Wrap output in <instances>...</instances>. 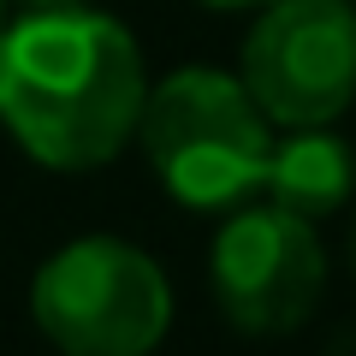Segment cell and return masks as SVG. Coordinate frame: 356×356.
Segmentation results:
<instances>
[{
  "instance_id": "cell-1",
  "label": "cell",
  "mask_w": 356,
  "mask_h": 356,
  "mask_svg": "<svg viewBox=\"0 0 356 356\" xmlns=\"http://www.w3.org/2000/svg\"><path fill=\"white\" fill-rule=\"evenodd\" d=\"M149 107L143 48L119 18L42 6L0 36V125L48 172L119 161Z\"/></svg>"
},
{
  "instance_id": "cell-2",
  "label": "cell",
  "mask_w": 356,
  "mask_h": 356,
  "mask_svg": "<svg viewBox=\"0 0 356 356\" xmlns=\"http://www.w3.org/2000/svg\"><path fill=\"white\" fill-rule=\"evenodd\" d=\"M137 143L178 208H243L273 161V119L243 77L184 65L149 89Z\"/></svg>"
},
{
  "instance_id": "cell-3",
  "label": "cell",
  "mask_w": 356,
  "mask_h": 356,
  "mask_svg": "<svg viewBox=\"0 0 356 356\" xmlns=\"http://www.w3.org/2000/svg\"><path fill=\"white\" fill-rule=\"evenodd\" d=\"M30 321L60 356H149L172 327V285L149 250L89 232L36 267Z\"/></svg>"
},
{
  "instance_id": "cell-4",
  "label": "cell",
  "mask_w": 356,
  "mask_h": 356,
  "mask_svg": "<svg viewBox=\"0 0 356 356\" xmlns=\"http://www.w3.org/2000/svg\"><path fill=\"white\" fill-rule=\"evenodd\" d=\"M243 89L273 131L332 125L356 102V6L350 0H273L243 36Z\"/></svg>"
},
{
  "instance_id": "cell-5",
  "label": "cell",
  "mask_w": 356,
  "mask_h": 356,
  "mask_svg": "<svg viewBox=\"0 0 356 356\" xmlns=\"http://www.w3.org/2000/svg\"><path fill=\"white\" fill-rule=\"evenodd\" d=\"M208 285L238 332L250 339L297 332L327 291V250L315 238V220L285 214L273 202L232 208L208 255Z\"/></svg>"
},
{
  "instance_id": "cell-6",
  "label": "cell",
  "mask_w": 356,
  "mask_h": 356,
  "mask_svg": "<svg viewBox=\"0 0 356 356\" xmlns=\"http://www.w3.org/2000/svg\"><path fill=\"white\" fill-rule=\"evenodd\" d=\"M356 191V161H350V143L332 137L327 125L315 131H285L273 143V161H267L261 178V196L285 214H303V220H327L350 202Z\"/></svg>"
},
{
  "instance_id": "cell-7",
  "label": "cell",
  "mask_w": 356,
  "mask_h": 356,
  "mask_svg": "<svg viewBox=\"0 0 356 356\" xmlns=\"http://www.w3.org/2000/svg\"><path fill=\"white\" fill-rule=\"evenodd\" d=\"M196 6H208V13H261L273 0H196Z\"/></svg>"
},
{
  "instance_id": "cell-8",
  "label": "cell",
  "mask_w": 356,
  "mask_h": 356,
  "mask_svg": "<svg viewBox=\"0 0 356 356\" xmlns=\"http://www.w3.org/2000/svg\"><path fill=\"white\" fill-rule=\"evenodd\" d=\"M24 13H42V6H83V0H18Z\"/></svg>"
},
{
  "instance_id": "cell-9",
  "label": "cell",
  "mask_w": 356,
  "mask_h": 356,
  "mask_svg": "<svg viewBox=\"0 0 356 356\" xmlns=\"http://www.w3.org/2000/svg\"><path fill=\"white\" fill-rule=\"evenodd\" d=\"M6 24H13V18H6V0H0V36H6Z\"/></svg>"
},
{
  "instance_id": "cell-10",
  "label": "cell",
  "mask_w": 356,
  "mask_h": 356,
  "mask_svg": "<svg viewBox=\"0 0 356 356\" xmlns=\"http://www.w3.org/2000/svg\"><path fill=\"white\" fill-rule=\"evenodd\" d=\"M350 267H356V226H350Z\"/></svg>"
}]
</instances>
